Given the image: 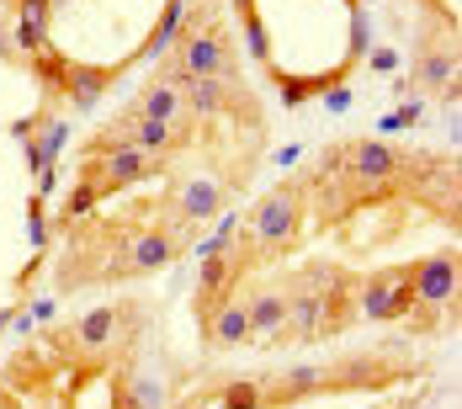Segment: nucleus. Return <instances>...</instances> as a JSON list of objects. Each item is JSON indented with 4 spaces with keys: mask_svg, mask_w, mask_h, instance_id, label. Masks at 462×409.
Wrapping results in <instances>:
<instances>
[{
    "mask_svg": "<svg viewBox=\"0 0 462 409\" xmlns=\"http://www.w3.org/2000/svg\"><path fill=\"white\" fill-rule=\"evenodd\" d=\"M175 69L181 75H191V80H224V85H234L239 80V69H234V54L229 43H224V32H186L181 38V58H175Z\"/></svg>",
    "mask_w": 462,
    "mask_h": 409,
    "instance_id": "obj_1",
    "label": "nucleus"
},
{
    "mask_svg": "<svg viewBox=\"0 0 462 409\" xmlns=\"http://www.w3.org/2000/svg\"><path fill=\"white\" fill-rule=\"evenodd\" d=\"M346 160H351L346 171L356 175V186H361L367 197H383V191L409 171V160L399 155V149H388L383 138H361V144H351Z\"/></svg>",
    "mask_w": 462,
    "mask_h": 409,
    "instance_id": "obj_2",
    "label": "nucleus"
},
{
    "mask_svg": "<svg viewBox=\"0 0 462 409\" xmlns=\"http://www.w3.org/2000/svg\"><path fill=\"white\" fill-rule=\"evenodd\" d=\"M149 171H155V155H144V149H133V144H117V149H102V155H91V165H85V181H91L102 197H112V191H122V186L144 181Z\"/></svg>",
    "mask_w": 462,
    "mask_h": 409,
    "instance_id": "obj_3",
    "label": "nucleus"
},
{
    "mask_svg": "<svg viewBox=\"0 0 462 409\" xmlns=\"http://www.w3.org/2000/svg\"><path fill=\"white\" fill-rule=\"evenodd\" d=\"M404 271H409L414 303H425V308H447V303L458 298V250H436V255L414 261Z\"/></svg>",
    "mask_w": 462,
    "mask_h": 409,
    "instance_id": "obj_4",
    "label": "nucleus"
},
{
    "mask_svg": "<svg viewBox=\"0 0 462 409\" xmlns=\"http://www.w3.org/2000/svg\"><path fill=\"white\" fill-rule=\"evenodd\" d=\"M356 303H361V314H367V319H409V314H414L409 271H404V266H388V271L367 277V288H361Z\"/></svg>",
    "mask_w": 462,
    "mask_h": 409,
    "instance_id": "obj_5",
    "label": "nucleus"
},
{
    "mask_svg": "<svg viewBox=\"0 0 462 409\" xmlns=\"http://www.w3.org/2000/svg\"><path fill=\"white\" fill-rule=\"evenodd\" d=\"M298 186H282V191H271L261 208H255V245H261V255H277L282 245H292V234H298Z\"/></svg>",
    "mask_w": 462,
    "mask_h": 409,
    "instance_id": "obj_6",
    "label": "nucleus"
},
{
    "mask_svg": "<svg viewBox=\"0 0 462 409\" xmlns=\"http://www.w3.org/2000/svg\"><path fill=\"white\" fill-rule=\"evenodd\" d=\"M218 208H224V186H218L213 175L186 181L181 197H175V218H181V224H202V218H213Z\"/></svg>",
    "mask_w": 462,
    "mask_h": 409,
    "instance_id": "obj_7",
    "label": "nucleus"
},
{
    "mask_svg": "<svg viewBox=\"0 0 462 409\" xmlns=\"http://www.w3.org/2000/svg\"><path fill=\"white\" fill-rule=\"evenodd\" d=\"M16 49L27 58H38L49 49V0H22V11H16Z\"/></svg>",
    "mask_w": 462,
    "mask_h": 409,
    "instance_id": "obj_8",
    "label": "nucleus"
},
{
    "mask_svg": "<svg viewBox=\"0 0 462 409\" xmlns=\"http://www.w3.org/2000/svg\"><path fill=\"white\" fill-rule=\"evenodd\" d=\"M250 314V330L255 335H266V341H277V335H288V292H255V303L244 308Z\"/></svg>",
    "mask_w": 462,
    "mask_h": 409,
    "instance_id": "obj_9",
    "label": "nucleus"
},
{
    "mask_svg": "<svg viewBox=\"0 0 462 409\" xmlns=\"http://www.w3.org/2000/svg\"><path fill=\"white\" fill-rule=\"evenodd\" d=\"M208 341L213 346H244V341H255L244 303H224L218 314H208Z\"/></svg>",
    "mask_w": 462,
    "mask_h": 409,
    "instance_id": "obj_10",
    "label": "nucleus"
},
{
    "mask_svg": "<svg viewBox=\"0 0 462 409\" xmlns=\"http://www.w3.org/2000/svg\"><path fill=\"white\" fill-rule=\"evenodd\" d=\"M234 277H239V250H234V255H229V250H224V255H202V266H197V292H202V298H197V303L208 308V303L234 282Z\"/></svg>",
    "mask_w": 462,
    "mask_h": 409,
    "instance_id": "obj_11",
    "label": "nucleus"
},
{
    "mask_svg": "<svg viewBox=\"0 0 462 409\" xmlns=\"http://www.w3.org/2000/svg\"><path fill=\"white\" fill-rule=\"evenodd\" d=\"M117 325H122V314H117V308H96V314H85V319L75 325V346L107 351L117 341Z\"/></svg>",
    "mask_w": 462,
    "mask_h": 409,
    "instance_id": "obj_12",
    "label": "nucleus"
},
{
    "mask_svg": "<svg viewBox=\"0 0 462 409\" xmlns=\"http://www.w3.org/2000/svg\"><path fill=\"white\" fill-rule=\"evenodd\" d=\"M171 255H175V239L171 234H160V229H149V234L133 239L128 266H133V271H160V266H171Z\"/></svg>",
    "mask_w": 462,
    "mask_h": 409,
    "instance_id": "obj_13",
    "label": "nucleus"
},
{
    "mask_svg": "<svg viewBox=\"0 0 462 409\" xmlns=\"http://www.w3.org/2000/svg\"><path fill=\"white\" fill-rule=\"evenodd\" d=\"M181 91H175L171 80H155L144 96H138V117H149V122H181Z\"/></svg>",
    "mask_w": 462,
    "mask_h": 409,
    "instance_id": "obj_14",
    "label": "nucleus"
},
{
    "mask_svg": "<svg viewBox=\"0 0 462 409\" xmlns=\"http://www.w3.org/2000/svg\"><path fill=\"white\" fill-rule=\"evenodd\" d=\"M64 91H69V107H80V112H91V107H96V96L107 91V69H69V80H64Z\"/></svg>",
    "mask_w": 462,
    "mask_h": 409,
    "instance_id": "obj_15",
    "label": "nucleus"
},
{
    "mask_svg": "<svg viewBox=\"0 0 462 409\" xmlns=\"http://www.w3.org/2000/svg\"><path fill=\"white\" fill-rule=\"evenodd\" d=\"M122 409H165V383L160 378H149V372H138V378H128L122 383Z\"/></svg>",
    "mask_w": 462,
    "mask_h": 409,
    "instance_id": "obj_16",
    "label": "nucleus"
},
{
    "mask_svg": "<svg viewBox=\"0 0 462 409\" xmlns=\"http://www.w3.org/2000/svg\"><path fill=\"white\" fill-rule=\"evenodd\" d=\"M181 22H186V0H171V5H165V16H160V27H155V38L144 43V58L165 54V49L175 43V32H181Z\"/></svg>",
    "mask_w": 462,
    "mask_h": 409,
    "instance_id": "obj_17",
    "label": "nucleus"
},
{
    "mask_svg": "<svg viewBox=\"0 0 462 409\" xmlns=\"http://www.w3.org/2000/svg\"><path fill=\"white\" fill-rule=\"evenodd\" d=\"M420 80H425V85H436V91H447V85L458 80V54H447V49H441V54H431L425 64H420Z\"/></svg>",
    "mask_w": 462,
    "mask_h": 409,
    "instance_id": "obj_18",
    "label": "nucleus"
},
{
    "mask_svg": "<svg viewBox=\"0 0 462 409\" xmlns=\"http://www.w3.org/2000/svg\"><path fill=\"white\" fill-rule=\"evenodd\" d=\"M224 409H261V383H229L224 388Z\"/></svg>",
    "mask_w": 462,
    "mask_h": 409,
    "instance_id": "obj_19",
    "label": "nucleus"
},
{
    "mask_svg": "<svg viewBox=\"0 0 462 409\" xmlns=\"http://www.w3.org/2000/svg\"><path fill=\"white\" fill-rule=\"evenodd\" d=\"M319 378H324L319 367H298V372H292V383L282 388V399H298V394H314V388H319Z\"/></svg>",
    "mask_w": 462,
    "mask_h": 409,
    "instance_id": "obj_20",
    "label": "nucleus"
},
{
    "mask_svg": "<svg viewBox=\"0 0 462 409\" xmlns=\"http://www.w3.org/2000/svg\"><path fill=\"white\" fill-rule=\"evenodd\" d=\"M414 122H420V102H409V107H399V112H388L378 128H383V133H404V128H414Z\"/></svg>",
    "mask_w": 462,
    "mask_h": 409,
    "instance_id": "obj_21",
    "label": "nucleus"
},
{
    "mask_svg": "<svg viewBox=\"0 0 462 409\" xmlns=\"http://www.w3.org/2000/svg\"><path fill=\"white\" fill-rule=\"evenodd\" d=\"M96 197H102V191H96L91 181H80V186L69 191V208H64V213H75V218H80V213H91V202H96Z\"/></svg>",
    "mask_w": 462,
    "mask_h": 409,
    "instance_id": "obj_22",
    "label": "nucleus"
},
{
    "mask_svg": "<svg viewBox=\"0 0 462 409\" xmlns=\"http://www.w3.org/2000/svg\"><path fill=\"white\" fill-rule=\"evenodd\" d=\"M367 49H372V27H367V16L356 11V16H351V54H367Z\"/></svg>",
    "mask_w": 462,
    "mask_h": 409,
    "instance_id": "obj_23",
    "label": "nucleus"
},
{
    "mask_svg": "<svg viewBox=\"0 0 462 409\" xmlns=\"http://www.w3.org/2000/svg\"><path fill=\"white\" fill-rule=\"evenodd\" d=\"M250 49H255V54H266V32H261V22H255V16H250Z\"/></svg>",
    "mask_w": 462,
    "mask_h": 409,
    "instance_id": "obj_24",
    "label": "nucleus"
},
{
    "mask_svg": "<svg viewBox=\"0 0 462 409\" xmlns=\"http://www.w3.org/2000/svg\"><path fill=\"white\" fill-rule=\"evenodd\" d=\"M394 64H399V54H388V49H378V54H372V69H394Z\"/></svg>",
    "mask_w": 462,
    "mask_h": 409,
    "instance_id": "obj_25",
    "label": "nucleus"
},
{
    "mask_svg": "<svg viewBox=\"0 0 462 409\" xmlns=\"http://www.w3.org/2000/svg\"><path fill=\"white\" fill-rule=\"evenodd\" d=\"M0 5H5V0H0Z\"/></svg>",
    "mask_w": 462,
    "mask_h": 409,
    "instance_id": "obj_26",
    "label": "nucleus"
}]
</instances>
